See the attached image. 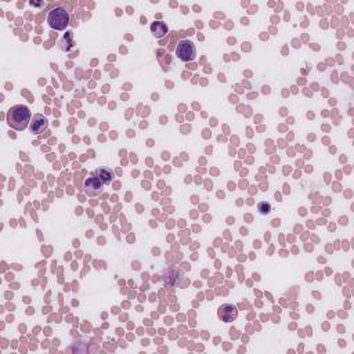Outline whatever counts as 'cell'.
<instances>
[{
    "label": "cell",
    "instance_id": "3957f363",
    "mask_svg": "<svg viewBox=\"0 0 354 354\" xmlns=\"http://www.w3.org/2000/svg\"><path fill=\"white\" fill-rule=\"evenodd\" d=\"M176 55L179 60H182L184 63H188V61H192L197 55V50H195V46L192 42L190 40H182L179 45H177V49H176Z\"/></svg>",
    "mask_w": 354,
    "mask_h": 354
},
{
    "label": "cell",
    "instance_id": "7a4b0ae2",
    "mask_svg": "<svg viewBox=\"0 0 354 354\" xmlns=\"http://www.w3.org/2000/svg\"><path fill=\"white\" fill-rule=\"evenodd\" d=\"M47 22L55 31H64L69 24V14H68L67 9L58 6V7H55V9H53L49 13Z\"/></svg>",
    "mask_w": 354,
    "mask_h": 354
},
{
    "label": "cell",
    "instance_id": "6da1fadb",
    "mask_svg": "<svg viewBox=\"0 0 354 354\" xmlns=\"http://www.w3.org/2000/svg\"><path fill=\"white\" fill-rule=\"evenodd\" d=\"M29 119H31V109L27 105H14L7 112V123L16 130L27 129L28 123H31Z\"/></svg>",
    "mask_w": 354,
    "mask_h": 354
},
{
    "label": "cell",
    "instance_id": "8992f818",
    "mask_svg": "<svg viewBox=\"0 0 354 354\" xmlns=\"http://www.w3.org/2000/svg\"><path fill=\"white\" fill-rule=\"evenodd\" d=\"M47 126H49L47 119H46L43 115L37 114V115H34V118L31 120V123H29V130H31V133H34V135H39V133H42L43 130H46Z\"/></svg>",
    "mask_w": 354,
    "mask_h": 354
},
{
    "label": "cell",
    "instance_id": "ba28073f",
    "mask_svg": "<svg viewBox=\"0 0 354 354\" xmlns=\"http://www.w3.org/2000/svg\"><path fill=\"white\" fill-rule=\"evenodd\" d=\"M168 25L165 22H161V21H156V22H152L151 24V32L154 34L156 37H162L168 34Z\"/></svg>",
    "mask_w": 354,
    "mask_h": 354
},
{
    "label": "cell",
    "instance_id": "9c48e42d",
    "mask_svg": "<svg viewBox=\"0 0 354 354\" xmlns=\"http://www.w3.org/2000/svg\"><path fill=\"white\" fill-rule=\"evenodd\" d=\"M73 46L72 40V32H67V35L63 37V40L60 42V49L64 51H68Z\"/></svg>",
    "mask_w": 354,
    "mask_h": 354
},
{
    "label": "cell",
    "instance_id": "30bf717a",
    "mask_svg": "<svg viewBox=\"0 0 354 354\" xmlns=\"http://www.w3.org/2000/svg\"><path fill=\"white\" fill-rule=\"evenodd\" d=\"M257 212L260 213V215H269L270 212H271V205H270V202H259V205H257Z\"/></svg>",
    "mask_w": 354,
    "mask_h": 354
},
{
    "label": "cell",
    "instance_id": "277c9868",
    "mask_svg": "<svg viewBox=\"0 0 354 354\" xmlns=\"http://www.w3.org/2000/svg\"><path fill=\"white\" fill-rule=\"evenodd\" d=\"M102 187H104V183L101 182L94 173H91L90 177H87L84 180V192L87 195H90V197L100 195L101 192H102Z\"/></svg>",
    "mask_w": 354,
    "mask_h": 354
},
{
    "label": "cell",
    "instance_id": "52a82bcc",
    "mask_svg": "<svg viewBox=\"0 0 354 354\" xmlns=\"http://www.w3.org/2000/svg\"><path fill=\"white\" fill-rule=\"evenodd\" d=\"M94 174H96L104 184H109V183L112 182V179H114V173H112V170L108 169V168H99V169L94 172Z\"/></svg>",
    "mask_w": 354,
    "mask_h": 354
},
{
    "label": "cell",
    "instance_id": "5b68a950",
    "mask_svg": "<svg viewBox=\"0 0 354 354\" xmlns=\"http://www.w3.org/2000/svg\"><path fill=\"white\" fill-rule=\"evenodd\" d=\"M218 316L223 322H233L238 317V310L236 309V306L226 303L219 307Z\"/></svg>",
    "mask_w": 354,
    "mask_h": 354
}]
</instances>
